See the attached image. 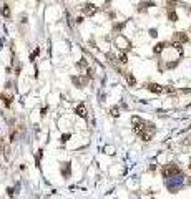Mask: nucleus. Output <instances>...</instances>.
Masks as SVG:
<instances>
[{
    "mask_svg": "<svg viewBox=\"0 0 191 199\" xmlns=\"http://www.w3.org/2000/svg\"><path fill=\"white\" fill-rule=\"evenodd\" d=\"M175 42H180V43H186V42H188V37L184 35L183 32H178L176 35H175Z\"/></svg>",
    "mask_w": 191,
    "mask_h": 199,
    "instance_id": "nucleus-4",
    "label": "nucleus"
},
{
    "mask_svg": "<svg viewBox=\"0 0 191 199\" xmlns=\"http://www.w3.org/2000/svg\"><path fill=\"white\" fill-rule=\"evenodd\" d=\"M126 78H128V83H130V85H135V83H136V80H135V76H133V75H128Z\"/></svg>",
    "mask_w": 191,
    "mask_h": 199,
    "instance_id": "nucleus-9",
    "label": "nucleus"
},
{
    "mask_svg": "<svg viewBox=\"0 0 191 199\" xmlns=\"http://www.w3.org/2000/svg\"><path fill=\"white\" fill-rule=\"evenodd\" d=\"M168 17H169V20H171V22H176L178 20V15L175 13V12H168Z\"/></svg>",
    "mask_w": 191,
    "mask_h": 199,
    "instance_id": "nucleus-7",
    "label": "nucleus"
},
{
    "mask_svg": "<svg viewBox=\"0 0 191 199\" xmlns=\"http://www.w3.org/2000/svg\"><path fill=\"white\" fill-rule=\"evenodd\" d=\"M78 114H80L82 118L87 116V113H85V106H83V105H80V106H78Z\"/></svg>",
    "mask_w": 191,
    "mask_h": 199,
    "instance_id": "nucleus-6",
    "label": "nucleus"
},
{
    "mask_svg": "<svg viewBox=\"0 0 191 199\" xmlns=\"http://www.w3.org/2000/svg\"><path fill=\"white\" fill-rule=\"evenodd\" d=\"M180 173V169H178L176 166H173V164H169V166H166L165 169H163V176H173V174H178Z\"/></svg>",
    "mask_w": 191,
    "mask_h": 199,
    "instance_id": "nucleus-1",
    "label": "nucleus"
},
{
    "mask_svg": "<svg viewBox=\"0 0 191 199\" xmlns=\"http://www.w3.org/2000/svg\"><path fill=\"white\" fill-rule=\"evenodd\" d=\"M163 48H165V43H158V45L155 46V53H160V52H163Z\"/></svg>",
    "mask_w": 191,
    "mask_h": 199,
    "instance_id": "nucleus-8",
    "label": "nucleus"
},
{
    "mask_svg": "<svg viewBox=\"0 0 191 199\" xmlns=\"http://www.w3.org/2000/svg\"><path fill=\"white\" fill-rule=\"evenodd\" d=\"M112 114H113V116H116V114H118V110H116V108H113V110H112Z\"/></svg>",
    "mask_w": 191,
    "mask_h": 199,
    "instance_id": "nucleus-11",
    "label": "nucleus"
},
{
    "mask_svg": "<svg viewBox=\"0 0 191 199\" xmlns=\"http://www.w3.org/2000/svg\"><path fill=\"white\" fill-rule=\"evenodd\" d=\"M2 13H4V17H10V8H8V5H4Z\"/></svg>",
    "mask_w": 191,
    "mask_h": 199,
    "instance_id": "nucleus-5",
    "label": "nucleus"
},
{
    "mask_svg": "<svg viewBox=\"0 0 191 199\" xmlns=\"http://www.w3.org/2000/svg\"><path fill=\"white\" fill-rule=\"evenodd\" d=\"M95 12H97V7L91 5V4H87L85 7H83V13H85V15H93Z\"/></svg>",
    "mask_w": 191,
    "mask_h": 199,
    "instance_id": "nucleus-2",
    "label": "nucleus"
},
{
    "mask_svg": "<svg viewBox=\"0 0 191 199\" xmlns=\"http://www.w3.org/2000/svg\"><path fill=\"white\" fill-rule=\"evenodd\" d=\"M65 174H67V176L70 174V164H67V168H65Z\"/></svg>",
    "mask_w": 191,
    "mask_h": 199,
    "instance_id": "nucleus-10",
    "label": "nucleus"
},
{
    "mask_svg": "<svg viewBox=\"0 0 191 199\" xmlns=\"http://www.w3.org/2000/svg\"><path fill=\"white\" fill-rule=\"evenodd\" d=\"M146 88L150 90V91H153V93H163L165 91V90H163L160 85H156V83H150V85H146Z\"/></svg>",
    "mask_w": 191,
    "mask_h": 199,
    "instance_id": "nucleus-3",
    "label": "nucleus"
}]
</instances>
